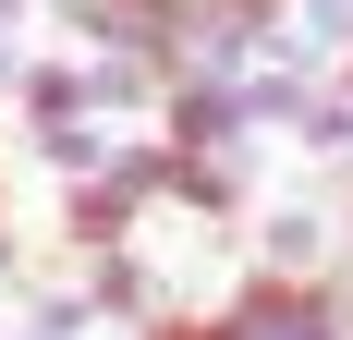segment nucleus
I'll return each mask as SVG.
<instances>
[{
  "label": "nucleus",
  "instance_id": "1",
  "mask_svg": "<svg viewBox=\"0 0 353 340\" xmlns=\"http://www.w3.org/2000/svg\"><path fill=\"white\" fill-rule=\"evenodd\" d=\"M208 340H353V328H341V292H329V279L256 268V279H232L208 304Z\"/></svg>",
  "mask_w": 353,
  "mask_h": 340
}]
</instances>
